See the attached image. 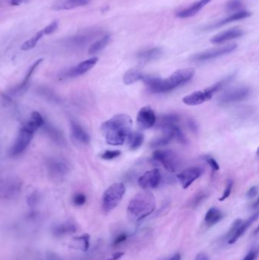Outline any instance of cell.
Listing matches in <instances>:
<instances>
[{"label": "cell", "mask_w": 259, "mask_h": 260, "mask_svg": "<svg viewBox=\"0 0 259 260\" xmlns=\"http://www.w3.org/2000/svg\"><path fill=\"white\" fill-rule=\"evenodd\" d=\"M132 120L127 114H117L103 122L100 127L107 144L121 145L132 136Z\"/></svg>", "instance_id": "obj_1"}, {"label": "cell", "mask_w": 259, "mask_h": 260, "mask_svg": "<svg viewBox=\"0 0 259 260\" xmlns=\"http://www.w3.org/2000/svg\"><path fill=\"white\" fill-rule=\"evenodd\" d=\"M195 73L194 69H180L175 71L170 76L166 78L144 75L142 81L147 85V89L152 93H166L191 80Z\"/></svg>", "instance_id": "obj_2"}, {"label": "cell", "mask_w": 259, "mask_h": 260, "mask_svg": "<svg viewBox=\"0 0 259 260\" xmlns=\"http://www.w3.org/2000/svg\"><path fill=\"white\" fill-rule=\"evenodd\" d=\"M156 208V199L151 192L144 191L131 199L127 208L128 216L132 221L139 222L147 218Z\"/></svg>", "instance_id": "obj_3"}, {"label": "cell", "mask_w": 259, "mask_h": 260, "mask_svg": "<svg viewBox=\"0 0 259 260\" xmlns=\"http://www.w3.org/2000/svg\"><path fill=\"white\" fill-rule=\"evenodd\" d=\"M234 77H235V74L229 75L224 78L223 80L217 82L205 90L197 91V92H192L188 95L185 96L183 99V103L187 105L196 106L206 102L212 98L214 94L224 89V87L230 83L234 79Z\"/></svg>", "instance_id": "obj_4"}, {"label": "cell", "mask_w": 259, "mask_h": 260, "mask_svg": "<svg viewBox=\"0 0 259 260\" xmlns=\"http://www.w3.org/2000/svg\"><path fill=\"white\" fill-rule=\"evenodd\" d=\"M37 131L31 122L27 121L22 125L19 129L17 137L9 148V155L11 157H17L24 153L31 144L34 133Z\"/></svg>", "instance_id": "obj_5"}, {"label": "cell", "mask_w": 259, "mask_h": 260, "mask_svg": "<svg viewBox=\"0 0 259 260\" xmlns=\"http://www.w3.org/2000/svg\"><path fill=\"white\" fill-rule=\"evenodd\" d=\"M23 182L19 177L10 174L0 175V200H10L21 193Z\"/></svg>", "instance_id": "obj_6"}, {"label": "cell", "mask_w": 259, "mask_h": 260, "mask_svg": "<svg viewBox=\"0 0 259 260\" xmlns=\"http://www.w3.org/2000/svg\"><path fill=\"white\" fill-rule=\"evenodd\" d=\"M125 192V187L122 183H116L109 187L102 196V209L108 213L119 204Z\"/></svg>", "instance_id": "obj_7"}, {"label": "cell", "mask_w": 259, "mask_h": 260, "mask_svg": "<svg viewBox=\"0 0 259 260\" xmlns=\"http://www.w3.org/2000/svg\"><path fill=\"white\" fill-rule=\"evenodd\" d=\"M71 166L68 161L59 157H51L46 161V168L49 178L61 181L71 172Z\"/></svg>", "instance_id": "obj_8"}, {"label": "cell", "mask_w": 259, "mask_h": 260, "mask_svg": "<svg viewBox=\"0 0 259 260\" xmlns=\"http://www.w3.org/2000/svg\"><path fill=\"white\" fill-rule=\"evenodd\" d=\"M153 159L160 162L167 171L174 173L181 166V159L176 152L169 149H158L153 153Z\"/></svg>", "instance_id": "obj_9"}, {"label": "cell", "mask_w": 259, "mask_h": 260, "mask_svg": "<svg viewBox=\"0 0 259 260\" xmlns=\"http://www.w3.org/2000/svg\"><path fill=\"white\" fill-rule=\"evenodd\" d=\"M250 94L251 89L249 87L242 86L235 88L224 92L219 98V103L220 104H228L239 102L247 98L250 95Z\"/></svg>", "instance_id": "obj_10"}, {"label": "cell", "mask_w": 259, "mask_h": 260, "mask_svg": "<svg viewBox=\"0 0 259 260\" xmlns=\"http://www.w3.org/2000/svg\"><path fill=\"white\" fill-rule=\"evenodd\" d=\"M236 47H237V45L235 44H231V45L221 47L209 49V50H206V51L202 52V53H197L195 56H192V60L197 62H203L213 60L215 58L220 57V56L231 53Z\"/></svg>", "instance_id": "obj_11"}, {"label": "cell", "mask_w": 259, "mask_h": 260, "mask_svg": "<svg viewBox=\"0 0 259 260\" xmlns=\"http://www.w3.org/2000/svg\"><path fill=\"white\" fill-rule=\"evenodd\" d=\"M98 31L96 30H91V31H85L77 35L70 37L66 41V45L67 47L70 49H81L86 46L88 43L97 35Z\"/></svg>", "instance_id": "obj_12"}, {"label": "cell", "mask_w": 259, "mask_h": 260, "mask_svg": "<svg viewBox=\"0 0 259 260\" xmlns=\"http://www.w3.org/2000/svg\"><path fill=\"white\" fill-rule=\"evenodd\" d=\"M97 62H98V58L97 57H92L85 60V61L81 62L75 67L65 71L64 73L61 75V78H72L81 76V75L88 72V71H90L95 65L97 64Z\"/></svg>", "instance_id": "obj_13"}, {"label": "cell", "mask_w": 259, "mask_h": 260, "mask_svg": "<svg viewBox=\"0 0 259 260\" xmlns=\"http://www.w3.org/2000/svg\"><path fill=\"white\" fill-rule=\"evenodd\" d=\"M161 182V173L159 169L155 168L145 172L138 180L139 187L143 189H154Z\"/></svg>", "instance_id": "obj_14"}, {"label": "cell", "mask_w": 259, "mask_h": 260, "mask_svg": "<svg viewBox=\"0 0 259 260\" xmlns=\"http://www.w3.org/2000/svg\"><path fill=\"white\" fill-rule=\"evenodd\" d=\"M42 62L43 59H39V60L34 62V64L27 70V73H26L25 77H24L23 81L19 85H18L17 86L14 87V88H12V89H11L9 91L8 95L9 97H18V96L21 95L22 94H24V92H27L33 74L34 73V71L38 68L40 64Z\"/></svg>", "instance_id": "obj_15"}, {"label": "cell", "mask_w": 259, "mask_h": 260, "mask_svg": "<svg viewBox=\"0 0 259 260\" xmlns=\"http://www.w3.org/2000/svg\"><path fill=\"white\" fill-rule=\"evenodd\" d=\"M41 129H43V131L48 138L53 143L57 144L58 146L63 147V148L67 146V140L63 132L59 128L56 127L50 122L45 121Z\"/></svg>", "instance_id": "obj_16"}, {"label": "cell", "mask_w": 259, "mask_h": 260, "mask_svg": "<svg viewBox=\"0 0 259 260\" xmlns=\"http://www.w3.org/2000/svg\"><path fill=\"white\" fill-rule=\"evenodd\" d=\"M203 169L200 167H188L182 171L177 176L179 181L181 184L183 189H187L191 184L195 182L197 179L199 178L203 173Z\"/></svg>", "instance_id": "obj_17"}, {"label": "cell", "mask_w": 259, "mask_h": 260, "mask_svg": "<svg viewBox=\"0 0 259 260\" xmlns=\"http://www.w3.org/2000/svg\"><path fill=\"white\" fill-rule=\"evenodd\" d=\"M155 113L150 106H145L139 111L137 116V122L142 129H150L156 123Z\"/></svg>", "instance_id": "obj_18"}, {"label": "cell", "mask_w": 259, "mask_h": 260, "mask_svg": "<svg viewBox=\"0 0 259 260\" xmlns=\"http://www.w3.org/2000/svg\"><path fill=\"white\" fill-rule=\"evenodd\" d=\"M70 129L73 139L81 144H87L91 142L90 135L85 130V128L77 121L70 120Z\"/></svg>", "instance_id": "obj_19"}, {"label": "cell", "mask_w": 259, "mask_h": 260, "mask_svg": "<svg viewBox=\"0 0 259 260\" xmlns=\"http://www.w3.org/2000/svg\"><path fill=\"white\" fill-rule=\"evenodd\" d=\"M243 34L242 30L235 27V28L230 29V30L223 31V32L219 33L217 35L213 36L211 41L214 45H220L227 41L239 38Z\"/></svg>", "instance_id": "obj_20"}, {"label": "cell", "mask_w": 259, "mask_h": 260, "mask_svg": "<svg viewBox=\"0 0 259 260\" xmlns=\"http://www.w3.org/2000/svg\"><path fill=\"white\" fill-rule=\"evenodd\" d=\"M90 0H57L52 5L55 11L70 10L80 6L88 5Z\"/></svg>", "instance_id": "obj_21"}, {"label": "cell", "mask_w": 259, "mask_h": 260, "mask_svg": "<svg viewBox=\"0 0 259 260\" xmlns=\"http://www.w3.org/2000/svg\"><path fill=\"white\" fill-rule=\"evenodd\" d=\"M258 218H259V213H255L253 215L251 216L250 218H248L246 221H243L241 223V225L238 227L237 229L235 230V233L232 236H231L228 240V243L230 244H234L235 242L239 240L240 236H242L245 232L247 231L248 228L253 225L255 221H257Z\"/></svg>", "instance_id": "obj_22"}, {"label": "cell", "mask_w": 259, "mask_h": 260, "mask_svg": "<svg viewBox=\"0 0 259 260\" xmlns=\"http://www.w3.org/2000/svg\"><path fill=\"white\" fill-rule=\"evenodd\" d=\"M164 51L160 47L151 48V49H144L142 51L139 52L137 54L138 60L141 63H149L158 60L162 56Z\"/></svg>", "instance_id": "obj_23"}, {"label": "cell", "mask_w": 259, "mask_h": 260, "mask_svg": "<svg viewBox=\"0 0 259 260\" xmlns=\"http://www.w3.org/2000/svg\"><path fill=\"white\" fill-rule=\"evenodd\" d=\"M212 0H199L197 1L195 3L190 5L187 9H183V10L180 11L176 14V16L182 19H186V18L191 17L196 15L201 9H203L204 7L209 4Z\"/></svg>", "instance_id": "obj_24"}, {"label": "cell", "mask_w": 259, "mask_h": 260, "mask_svg": "<svg viewBox=\"0 0 259 260\" xmlns=\"http://www.w3.org/2000/svg\"><path fill=\"white\" fill-rule=\"evenodd\" d=\"M250 16L251 13L248 12V11H241V12H235L232 16L225 18V19L220 21V22L215 23V24H212V25L207 26V27H205V29L206 30H212V29L217 28V27H222V26L225 25V24H229V23H234V22H236V21L246 19V18L249 17Z\"/></svg>", "instance_id": "obj_25"}, {"label": "cell", "mask_w": 259, "mask_h": 260, "mask_svg": "<svg viewBox=\"0 0 259 260\" xmlns=\"http://www.w3.org/2000/svg\"><path fill=\"white\" fill-rule=\"evenodd\" d=\"M76 230V225L72 221H67L62 223L60 225L53 227L52 232H53V236L56 237H61V236L72 235L75 233Z\"/></svg>", "instance_id": "obj_26"}, {"label": "cell", "mask_w": 259, "mask_h": 260, "mask_svg": "<svg viewBox=\"0 0 259 260\" xmlns=\"http://www.w3.org/2000/svg\"><path fill=\"white\" fill-rule=\"evenodd\" d=\"M173 127L171 129H165L162 130L163 136L158 138L155 139L150 143V147L153 148H161V147L165 146L166 144H169L172 140L174 139V134H173Z\"/></svg>", "instance_id": "obj_27"}, {"label": "cell", "mask_w": 259, "mask_h": 260, "mask_svg": "<svg viewBox=\"0 0 259 260\" xmlns=\"http://www.w3.org/2000/svg\"><path fill=\"white\" fill-rule=\"evenodd\" d=\"M180 118L177 114H169L163 115L158 122V126L161 129V130L165 129H171L173 126L178 125Z\"/></svg>", "instance_id": "obj_28"}, {"label": "cell", "mask_w": 259, "mask_h": 260, "mask_svg": "<svg viewBox=\"0 0 259 260\" xmlns=\"http://www.w3.org/2000/svg\"><path fill=\"white\" fill-rule=\"evenodd\" d=\"M38 94L44 100H47L48 102L54 104H60L61 103V97L48 87H40L38 89Z\"/></svg>", "instance_id": "obj_29"}, {"label": "cell", "mask_w": 259, "mask_h": 260, "mask_svg": "<svg viewBox=\"0 0 259 260\" xmlns=\"http://www.w3.org/2000/svg\"><path fill=\"white\" fill-rule=\"evenodd\" d=\"M223 218H224V214L220 209L215 207H212L205 214V222L208 226H213V225L220 222Z\"/></svg>", "instance_id": "obj_30"}, {"label": "cell", "mask_w": 259, "mask_h": 260, "mask_svg": "<svg viewBox=\"0 0 259 260\" xmlns=\"http://www.w3.org/2000/svg\"><path fill=\"white\" fill-rule=\"evenodd\" d=\"M144 74L136 69H131L125 72L123 76V82L125 85H132L138 81L142 80Z\"/></svg>", "instance_id": "obj_31"}, {"label": "cell", "mask_w": 259, "mask_h": 260, "mask_svg": "<svg viewBox=\"0 0 259 260\" xmlns=\"http://www.w3.org/2000/svg\"><path fill=\"white\" fill-rule=\"evenodd\" d=\"M110 41V36L105 35L103 36V38H100L98 41L94 43L91 45L89 49H88V53L91 55L96 54L101 51L102 49H104L108 45Z\"/></svg>", "instance_id": "obj_32"}, {"label": "cell", "mask_w": 259, "mask_h": 260, "mask_svg": "<svg viewBox=\"0 0 259 260\" xmlns=\"http://www.w3.org/2000/svg\"><path fill=\"white\" fill-rule=\"evenodd\" d=\"M44 35L43 30H41L39 32L37 33L34 37L25 41L21 47V49L24 51H27V50L33 49V48L35 47L36 45H38V43L44 37Z\"/></svg>", "instance_id": "obj_33"}, {"label": "cell", "mask_w": 259, "mask_h": 260, "mask_svg": "<svg viewBox=\"0 0 259 260\" xmlns=\"http://www.w3.org/2000/svg\"><path fill=\"white\" fill-rule=\"evenodd\" d=\"M130 144V148L132 150H136L140 148L144 142V136L141 133H132L129 140Z\"/></svg>", "instance_id": "obj_34"}, {"label": "cell", "mask_w": 259, "mask_h": 260, "mask_svg": "<svg viewBox=\"0 0 259 260\" xmlns=\"http://www.w3.org/2000/svg\"><path fill=\"white\" fill-rule=\"evenodd\" d=\"M209 196V194L207 193L205 191H200L198 193L195 194V196L188 202V206L191 208H196L199 206L207 197Z\"/></svg>", "instance_id": "obj_35"}, {"label": "cell", "mask_w": 259, "mask_h": 260, "mask_svg": "<svg viewBox=\"0 0 259 260\" xmlns=\"http://www.w3.org/2000/svg\"><path fill=\"white\" fill-rule=\"evenodd\" d=\"M29 122H31V124L36 128V129H41L43 125L44 124L45 122V119H44V117L40 114L39 112H37V111H34L31 114V118L29 119Z\"/></svg>", "instance_id": "obj_36"}, {"label": "cell", "mask_w": 259, "mask_h": 260, "mask_svg": "<svg viewBox=\"0 0 259 260\" xmlns=\"http://www.w3.org/2000/svg\"><path fill=\"white\" fill-rule=\"evenodd\" d=\"M121 155V151L119 150H107L104 151L101 155L100 158L103 160L110 161L114 160L115 158H118Z\"/></svg>", "instance_id": "obj_37"}, {"label": "cell", "mask_w": 259, "mask_h": 260, "mask_svg": "<svg viewBox=\"0 0 259 260\" xmlns=\"http://www.w3.org/2000/svg\"><path fill=\"white\" fill-rule=\"evenodd\" d=\"M173 134H174V138H176L177 140V141L183 144H186L187 143V140L186 138V136L183 134V131H182L181 129L179 127L178 125H176V126H173Z\"/></svg>", "instance_id": "obj_38"}, {"label": "cell", "mask_w": 259, "mask_h": 260, "mask_svg": "<svg viewBox=\"0 0 259 260\" xmlns=\"http://www.w3.org/2000/svg\"><path fill=\"white\" fill-rule=\"evenodd\" d=\"M74 240L81 242L84 251H87L90 247V235H88V234L76 236V237L74 238Z\"/></svg>", "instance_id": "obj_39"}, {"label": "cell", "mask_w": 259, "mask_h": 260, "mask_svg": "<svg viewBox=\"0 0 259 260\" xmlns=\"http://www.w3.org/2000/svg\"><path fill=\"white\" fill-rule=\"evenodd\" d=\"M233 187H234V181L231 179H228L226 184L225 190L224 193L222 195L221 197L219 199L220 201H224L227 199L229 196H231V192H232Z\"/></svg>", "instance_id": "obj_40"}, {"label": "cell", "mask_w": 259, "mask_h": 260, "mask_svg": "<svg viewBox=\"0 0 259 260\" xmlns=\"http://www.w3.org/2000/svg\"><path fill=\"white\" fill-rule=\"evenodd\" d=\"M87 198L85 194L78 193L75 194V196H73V203L76 206H81L85 204L86 202Z\"/></svg>", "instance_id": "obj_41"}, {"label": "cell", "mask_w": 259, "mask_h": 260, "mask_svg": "<svg viewBox=\"0 0 259 260\" xmlns=\"http://www.w3.org/2000/svg\"><path fill=\"white\" fill-rule=\"evenodd\" d=\"M204 160L209 164V166L212 167V170L213 171H217L220 169V166H219L218 163L217 161L213 158V157L210 156V155H205L203 157Z\"/></svg>", "instance_id": "obj_42"}, {"label": "cell", "mask_w": 259, "mask_h": 260, "mask_svg": "<svg viewBox=\"0 0 259 260\" xmlns=\"http://www.w3.org/2000/svg\"><path fill=\"white\" fill-rule=\"evenodd\" d=\"M242 5V2L239 0H233L227 4L226 9H227V12H234V11L240 9Z\"/></svg>", "instance_id": "obj_43"}, {"label": "cell", "mask_w": 259, "mask_h": 260, "mask_svg": "<svg viewBox=\"0 0 259 260\" xmlns=\"http://www.w3.org/2000/svg\"><path fill=\"white\" fill-rule=\"evenodd\" d=\"M242 222V220L239 219V218L235 220V221H234V224H233L232 226H231L230 231H229L228 232H227V235H225V239L229 240V239L234 235V234L235 233V230L237 229L238 227L241 225V223Z\"/></svg>", "instance_id": "obj_44"}, {"label": "cell", "mask_w": 259, "mask_h": 260, "mask_svg": "<svg viewBox=\"0 0 259 260\" xmlns=\"http://www.w3.org/2000/svg\"><path fill=\"white\" fill-rule=\"evenodd\" d=\"M57 28L58 23L56 21H54L53 23H51L49 25L47 26L45 28L43 29V32H44V35H48V34H51L56 31Z\"/></svg>", "instance_id": "obj_45"}, {"label": "cell", "mask_w": 259, "mask_h": 260, "mask_svg": "<svg viewBox=\"0 0 259 260\" xmlns=\"http://www.w3.org/2000/svg\"><path fill=\"white\" fill-rule=\"evenodd\" d=\"M258 192H259V189H258L257 186L252 187L248 190L247 193H246V197L249 199H254L255 197L257 196Z\"/></svg>", "instance_id": "obj_46"}, {"label": "cell", "mask_w": 259, "mask_h": 260, "mask_svg": "<svg viewBox=\"0 0 259 260\" xmlns=\"http://www.w3.org/2000/svg\"><path fill=\"white\" fill-rule=\"evenodd\" d=\"M258 251L256 250H251L249 254L244 257L242 260H256L257 258Z\"/></svg>", "instance_id": "obj_47"}, {"label": "cell", "mask_w": 259, "mask_h": 260, "mask_svg": "<svg viewBox=\"0 0 259 260\" xmlns=\"http://www.w3.org/2000/svg\"><path fill=\"white\" fill-rule=\"evenodd\" d=\"M187 123H188V128L191 129V131L195 133H198V125H197L196 122H195L193 119H188V122H187Z\"/></svg>", "instance_id": "obj_48"}, {"label": "cell", "mask_w": 259, "mask_h": 260, "mask_svg": "<svg viewBox=\"0 0 259 260\" xmlns=\"http://www.w3.org/2000/svg\"><path fill=\"white\" fill-rule=\"evenodd\" d=\"M128 236L126 234H121L119 236L116 238V240H114V245L117 246V245L119 244V243H122L127 239Z\"/></svg>", "instance_id": "obj_49"}, {"label": "cell", "mask_w": 259, "mask_h": 260, "mask_svg": "<svg viewBox=\"0 0 259 260\" xmlns=\"http://www.w3.org/2000/svg\"><path fill=\"white\" fill-rule=\"evenodd\" d=\"M47 260H63V259L54 253H48L47 255Z\"/></svg>", "instance_id": "obj_50"}, {"label": "cell", "mask_w": 259, "mask_h": 260, "mask_svg": "<svg viewBox=\"0 0 259 260\" xmlns=\"http://www.w3.org/2000/svg\"><path fill=\"white\" fill-rule=\"evenodd\" d=\"M123 255L124 253H122V252H118V253H115V254H113L112 257H110V258L105 260H118Z\"/></svg>", "instance_id": "obj_51"}, {"label": "cell", "mask_w": 259, "mask_h": 260, "mask_svg": "<svg viewBox=\"0 0 259 260\" xmlns=\"http://www.w3.org/2000/svg\"><path fill=\"white\" fill-rule=\"evenodd\" d=\"M195 260H210L206 254H199L195 257Z\"/></svg>", "instance_id": "obj_52"}, {"label": "cell", "mask_w": 259, "mask_h": 260, "mask_svg": "<svg viewBox=\"0 0 259 260\" xmlns=\"http://www.w3.org/2000/svg\"><path fill=\"white\" fill-rule=\"evenodd\" d=\"M22 1H23V0H9V2L11 5H15V6H17V5H19L22 4Z\"/></svg>", "instance_id": "obj_53"}, {"label": "cell", "mask_w": 259, "mask_h": 260, "mask_svg": "<svg viewBox=\"0 0 259 260\" xmlns=\"http://www.w3.org/2000/svg\"><path fill=\"white\" fill-rule=\"evenodd\" d=\"M181 260V256L180 254H176L175 255L172 256L171 257H169V259H166L165 260Z\"/></svg>", "instance_id": "obj_54"}, {"label": "cell", "mask_w": 259, "mask_h": 260, "mask_svg": "<svg viewBox=\"0 0 259 260\" xmlns=\"http://www.w3.org/2000/svg\"><path fill=\"white\" fill-rule=\"evenodd\" d=\"M258 206H259V200H256V202H255L254 203H253V209H257Z\"/></svg>", "instance_id": "obj_55"}, {"label": "cell", "mask_w": 259, "mask_h": 260, "mask_svg": "<svg viewBox=\"0 0 259 260\" xmlns=\"http://www.w3.org/2000/svg\"><path fill=\"white\" fill-rule=\"evenodd\" d=\"M0 2H1V0H0Z\"/></svg>", "instance_id": "obj_56"}]
</instances>
